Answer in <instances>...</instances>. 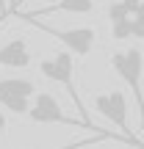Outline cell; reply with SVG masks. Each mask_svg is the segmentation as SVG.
<instances>
[{"mask_svg":"<svg viewBox=\"0 0 144 149\" xmlns=\"http://www.w3.org/2000/svg\"><path fill=\"white\" fill-rule=\"evenodd\" d=\"M25 22H31L36 31H42V33H47V36L58 39V42L64 44L72 55H89L91 47H94V42H97V31H94V28H86V25L70 28V31H61V28L47 25V22H39L33 14H25Z\"/></svg>","mask_w":144,"mask_h":149,"instance_id":"6da1fadb","label":"cell"},{"mask_svg":"<svg viewBox=\"0 0 144 149\" xmlns=\"http://www.w3.org/2000/svg\"><path fill=\"white\" fill-rule=\"evenodd\" d=\"M25 116L31 119L33 124H70V127H86V130H91V133H103V130L89 127L86 122H78V119L67 116L64 108L58 105V100H55L50 91H36V94H33V105H28Z\"/></svg>","mask_w":144,"mask_h":149,"instance_id":"7a4b0ae2","label":"cell"},{"mask_svg":"<svg viewBox=\"0 0 144 149\" xmlns=\"http://www.w3.org/2000/svg\"><path fill=\"white\" fill-rule=\"evenodd\" d=\"M111 66L117 69V74L125 80L130 91L136 97V105H139L141 116H144V94H141V69H144V58L139 47H128L125 53H114L111 55Z\"/></svg>","mask_w":144,"mask_h":149,"instance_id":"3957f363","label":"cell"},{"mask_svg":"<svg viewBox=\"0 0 144 149\" xmlns=\"http://www.w3.org/2000/svg\"><path fill=\"white\" fill-rule=\"evenodd\" d=\"M39 72H42L47 80L64 86L67 94L72 97V102L78 105L80 116H86V108H83V102H80L78 91H75V61H72V53H70V50H61V53L55 55V58H50V61L44 58L42 64H39Z\"/></svg>","mask_w":144,"mask_h":149,"instance_id":"277c9868","label":"cell"},{"mask_svg":"<svg viewBox=\"0 0 144 149\" xmlns=\"http://www.w3.org/2000/svg\"><path fill=\"white\" fill-rule=\"evenodd\" d=\"M94 108H97V113H100V116H105L108 122L117 124V127L122 130V135H128V141H133L139 149H144L141 141L133 138V130H130V124H128V100H125L122 91L114 88V91H105V94H97Z\"/></svg>","mask_w":144,"mask_h":149,"instance_id":"5b68a950","label":"cell"},{"mask_svg":"<svg viewBox=\"0 0 144 149\" xmlns=\"http://www.w3.org/2000/svg\"><path fill=\"white\" fill-rule=\"evenodd\" d=\"M36 94V83L28 77H6L0 80V105L6 111L17 113V116H25L28 105H31V97Z\"/></svg>","mask_w":144,"mask_h":149,"instance_id":"8992f818","label":"cell"},{"mask_svg":"<svg viewBox=\"0 0 144 149\" xmlns=\"http://www.w3.org/2000/svg\"><path fill=\"white\" fill-rule=\"evenodd\" d=\"M0 66H11V69H28L31 66V50H28L25 39H11L0 47Z\"/></svg>","mask_w":144,"mask_h":149,"instance_id":"52a82bcc","label":"cell"},{"mask_svg":"<svg viewBox=\"0 0 144 149\" xmlns=\"http://www.w3.org/2000/svg\"><path fill=\"white\" fill-rule=\"evenodd\" d=\"M55 11H67V14H91V11H94V0H55L53 6L44 8V14H55Z\"/></svg>","mask_w":144,"mask_h":149,"instance_id":"ba28073f","label":"cell"},{"mask_svg":"<svg viewBox=\"0 0 144 149\" xmlns=\"http://www.w3.org/2000/svg\"><path fill=\"white\" fill-rule=\"evenodd\" d=\"M128 17H130V11L125 8V3H122V0H119V3H111V6H108V19H111V22L128 19Z\"/></svg>","mask_w":144,"mask_h":149,"instance_id":"9c48e42d","label":"cell"},{"mask_svg":"<svg viewBox=\"0 0 144 149\" xmlns=\"http://www.w3.org/2000/svg\"><path fill=\"white\" fill-rule=\"evenodd\" d=\"M111 36L114 39H128L130 36V17L128 19H119V22H111Z\"/></svg>","mask_w":144,"mask_h":149,"instance_id":"30bf717a","label":"cell"},{"mask_svg":"<svg viewBox=\"0 0 144 149\" xmlns=\"http://www.w3.org/2000/svg\"><path fill=\"white\" fill-rule=\"evenodd\" d=\"M105 138H117V135H114V133H103V135H97V138H86V141H78V144L61 146V149H78V146H83V144H100V141H105Z\"/></svg>","mask_w":144,"mask_h":149,"instance_id":"8fae6325","label":"cell"},{"mask_svg":"<svg viewBox=\"0 0 144 149\" xmlns=\"http://www.w3.org/2000/svg\"><path fill=\"white\" fill-rule=\"evenodd\" d=\"M125 3V8L130 11V17H133V11H136V6H139V0H122Z\"/></svg>","mask_w":144,"mask_h":149,"instance_id":"7c38bea8","label":"cell"},{"mask_svg":"<svg viewBox=\"0 0 144 149\" xmlns=\"http://www.w3.org/2000/svg\"><path fill=\"white\" fill-rule=\"evenodd\" d=\"M133 14H136V19H144V0H139V6H136Z\"/></svg>","mask_w":144,"mask_h":149,"instance_id":"4fadbf2b","label":"cell"},{"mask_svg":"<svg viewBox=\"0 0 144 149\" xmlns=\"http://www.w3.org/2000/svg\"><path fill=\"white\" fill-rule=\"evenodd\" d=\"M8 130V119H6V113L0 111V133H6Z\"/></svg>","mask_w":144,"mask_h":149,"instance_id":"5bb4252c","label":"cell"},{"mask_svg":"<svg viewBox=\"0 0 144 149\" xmlns=\"http://www.w3.org/2000/svg\"><path fill=\"white\" fill-rule=\"evenodd\" d=\"M6 8H8V6H6V0H0V19H6Z\"/></svg>","mask_w":144,"mask_h":149,"instance_id":"9a60e30c","label":"cell"},{"mask_svg":"<svg viewBox=\"0 0 144 149\" xmlns=\"http://www.w3.org/2000/svg\"><path fill=\"white\" fill-rule=\"evenodd\" d=\"M78 149H91V144H83V146H78Z\"/></svg>","mask_w":144,"mask_h":149,"instance_id":"2e32d148","label":"cell"},{"mask_svg":"<svg viewBox=\"0 0 144 149\" xmlns=\"http://www.w3.org/2000/svg\"><path fill=\"white\" fill-rule=\"evenodd\" d=\"M11 3H14V6H17V3H20V0H11Z\"/></svg>","mask_w":144,"mask_h":149,"instance_id":"e0dca14e","label":"cell"}]
</instances>
